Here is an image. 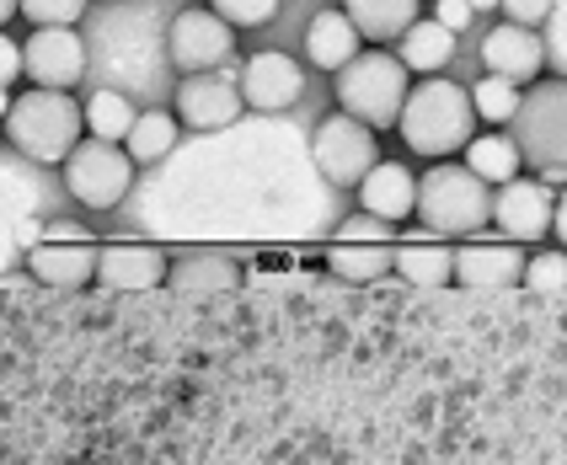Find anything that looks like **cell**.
Wrapping results in <instances>:
<instances>
[{"instance_id": "cell-1", "label": "cell", "mask_w": 567, "mask_h": 465, "mask_svg": "<svg viewBox=\"0 0 567 465\" xmlns=\"http://www.w3.org/2000/svg\"><path fill=\"white\" fill-rule=\"evenodd\" d=\"M476 107L472 92L450 75H423L417 86H408L402 96V113H396V134L412 155H429V161H444V155H461L466 140L476 134Z\"/></svg>"}, {"instance_id": "cell-2", "label": "cell", "mask_w": 567, "mask_h": 465, "mask_svg": "<svg viewBox=\"0 0 567 465\" xmlns=\"http://www.w3.org/2000/svg\"><path fill=\"white\" fill-rule=\"evenodd\" d=\"M0 128H6V145L17 155H28V161H38V166H60L70 145L86 134L75 96L49 92V86H28L22 96H11Z\"/></svg>"}, {"instance_id": "cell-3", "label": "cell", "mask_w": 567, "mask_h": 465, "mask_svg": "<svg viewBox=\"0 0 567 465\" xmlns=\"http://www.w3.org/2000/svg\"><path fill=\"white\" fill-rule=\"evenodd\" d=\"M412 86V70L396 54H385V49H359L348 64L332 70V92H338V107H343L348 118H359L364 128H396V113H402V96Z\"/></svg>"}, {"instance_id": "cell-4", "label": "cell", "mask_w": 567, "mask_h": 465, "mask_svg": "<svg viewBox=\"0 0 567 465\" xmlns=\"http://www.w3.org/2000/svg\"><path fill=\"white\" fill-rule=\"evenodd\" d=\"M412 215L423 219V230H434V236H472L493 215V187L482 183L476 172H466L461 161H434L417 177Z\"/></svg>"}, {"instance_id": "cell-5", "label": "cell", "mask_w": 567, "mask_h": 465, "mask_svg": "<svg viewBox=\"0 0 567 465\" xmlns=\"http://www.w3.org/2000/svg\"><path fill=\"white\" fill-rule=\"evenodd\" d=\"M514 145H519V161L536 166L540 183H563L567 172V86L563 75L551 81H530V92H519V107H514Z\"/></svg>"}, {"instance_id": "cell-6", "label": "cell", "mask_w": 567, "mask_h": 465, "mask_svg": "<svg viewBox=\"0 0 567 465\" xmlns=\"http://www.w3.org/2000/svg\"><path fill=\"white\" fill-rule=\"evenodd\" d=\"M60 166H64V193L81 209H92V215L118 209L128 198V187H134V161L124 155V145L96 140V134H81Z\"/></svg>"}, {"instance_id": "cell-7", "label": "cell", "mask_w": 567, "mask_h": 465, "mask_svg": "<svg viewBox=\"0 0 567 465\" xmlns=\"http://www.w3.org/2000/svg\"><path fill=\"white\" fill-rule=\"evenodd\" d=\"M375 140H380L375 128H364L359 118H348V113L321 118V124H316V134H311L316 172H321L332 187H359V177H364V172L380 161Z\"/></svg>"}, {"instance_id": "cell-8", "label": "cell", "mask_w": 567, "mask_h": 465, "mask_svg": "<svg viewBox=\"0 0 567 465\" xmlns=\"http://www.w3.org/2000/svg\"><path fill=\"white\" fill-rule=\"evenodd\" d=\"M166 54L183 75H198V70H220L230 54H236V28L225 22L215 6L193 0L188 11L172 17V32H166Z\"/></svg>"}, {"instance_id": "cell-9", "label": "cell", "mask_w": 567, "mask_h": 465, "mask_svg": "<svg viewBox=\"0 0 567 465\" xmlns=\"http://www.w3.org/2000/svg\"><path fill=\"white\" fill-rule=\"evenodd\" d=\"M551 209H557V187L540 183V177H508L493 187V225L508 241H546L551 230Z\"/></svg>"}, {"instance_id": "cell-10", "label": "cell", "mask_w": 567, "mask_h": 465, "mask_svg": "<svg viewBox=\"0 0 567 465\" xmlns=\"http://www.w3.org/2000/svg\"><path fill=\"white\" fill-rule=\"evenodd\" d=\"M22 75L49 92H75L86 75V43L75 28H32L22 43Z\"/></svg>"}, {"instance_id": "cell-11", "label": "cell", "mask_w": 567, "mask_h": 465, "mask_svg": "<svg viewBox=\"0 0 567 465\" xmlns=\"http://www.w3.org/2000/svg\"><path fill=\"white\" fill-rule=\"evenodd\" d=\"M519 268H525V247L508 236L472 230V241L450 247V283H461V289H508V283H519Z\"/></svg>"}, {"instance_id": "cell-12", "label": "cell", "mask_w": 567, "mask_h": 465, "mask_svg": "<svg viewBox=\"0 0 567 465\" xmlns=\"http://www.w3.org/2000/svg\"><path fill=\"white\" fill-rule=\"evenodd\" d=\"M241 102L252 113H289L300 96H306V70L300 60H289L284 49H262L241 64V81H236Z\"/></svg>"}, {"instance_id": "cell-13", "label": "cell", "mask_w": 567, "mask_h": 465, "mask_svg": "<svg viewBox=\"0 0 567 465\" xmlns=\"http://www.w3.org/2000/svg\"><path fill=\"white\" fill-rule=\"evenodd\" d=\"M172 113H177V124H183V128L215 134V128H230V124H236V118L247 113V102H241V92H236V81H230V75L198 70V75H188V81L177 86Z\"/></svg>"}, {"instance_id": "cell-14", "label": "cell", "mask_w": 567, "mask_h": 465, "mask_svg": "<svg viewBox=\"0 0 567 465\" xmlns=\"http://www.w3.org/2000/svg\"><path fill=\"white\" fill-rule=\"evenodd\" d=\"M482 70L498 81H514V86H530L546 70V38L536 28H519V22L493 28L482 38Z\"/></svg>"}, {"instance_id": "cell-15", "label": "cell", "mask_w": 567, "mask_h": 465, "mask_svg": "<svg viewBox=\"0 0 567 465\" xmlns=\"http://www.w3.org/2000/svg\"><path fill=\"white\" fill-rule=\"evenodd\" d=\"M161 279H166V257H161V247H145V241H107V247H96L92 283L140 294V289H156Z\"/></svg>"}, {"instance_id": "cell-16", "label": "cell", "mask_w": 567, "mask_h": 465, "mask_svg": "<svg viewBox=\"0 0 567 465\" xmlns=\"http://www.w3.org/2000/svg\"><path fill=\"white\" fill-rule=\"evenodd\" d=\"M359 204H364V215L385 219V225H402L412 219V193H417V177H412L408 161H375L364 177H359Z\"/></svg>"}, {"instance_id": "cell-17", "label": "cell", "mask_w": 567, "mask_h": 465, "mask_svg": "<svg viewBox=\"0 0 567 465\" xmlns=\"http://www.w3.org/2000/svg\"><path fill=\"white\" fill-rule=\"evenodd\" d=\"M28 273L49 289H81L96 273V247L92 241H38L28 247Z\"/></svg>"}, {"instance_id": "cell-18", "label": "cell", "mask_w": 567, "mask_h": 465, "mask_svg": "<svg viewBox=\"0 0 567 465\" xmlns=\"http://www.w3.org/2000/svg\"><path fill=\"white\" fill-rule=\"evenodd\" d=\"M455 49H461V38L450 28H440L434 17H412L402 38H396V60L408 64V70H423V75H434L444 64L455 60Z\"/></svg>"}, {"instance_id": "cell-19", "label": "cell", "mask_w": 567, "mask_h": 465, "mask_svg": "<svg viewBox=\"0 0 567 465\" xmlns=\"http://www.w3.org/2000/svg\"><path fill=\"white\" fill-rule=\"evenodd\" d=\"M166 283L183 294H220L241 283V262H230L220 251H188L177 262H166Z\"/></svg>"}, {"instance_id": "cell-20", "label": "cell", "mask_w": 567, "mask_h": 465, "mask_svg": "<svg viewBox=\"0 0 567 465\" xmlns=\"http://www.w3.org/2000/svg\"><path fill=\"white\" fill-rule=\"evenodd\" d=\"M359 49H364V38H359V28L348 22L343 11H316L311 17V28H306V60H311L316 70H338V64H348Z\"/></svg>"}, {"instance_id": "cell-21", "label": "cell", "mask_w": 567, "mask_h": 465, "mask_svg": "<svg viewBox=\"0 0 567 465\" xmlns=\"http://www.w3.org/2000/svg\"><path fill=\"white\" fill-rule=\"evenodd\" d=\"M391 273H402L417 289H440V283H450V247L434 230L429 236H408V241L391 247Z\"/></svg>"}, {"instance_id": "cell-22", "label": "cell", "mask_w": 567, "mask_h": 465, "mask_svg": "<svg viewBox=\"0 0 567 465\" xmlns=\"http://www.w3.org/2000/svg\"><path fill=\"white\" fill-rule=\"evenodd\" d=\"M466 172H476L487 187L508 183V177H519V145H514V134L508 128H476L472 140H466V161H461Z\"/></svg>"}, {"instance_id": "cell-23", "label": "cell", "mask_w": 567, "mask_h": 465, "mask_svg": "<svg viewBox=\"0 0 567 465\" xmlns=\"http://www.w3.org/2000/svg\"><path fill=\"white\" fill-rule=\"evenodd\" d=\"M338 11L359 28L364 43H396L402 28L417 17V0H343Z\"/></svg>"}, {"instance_id": "cell-24", "label": "cell", "mask_w": 567, "mask_h": 465, "mask_svg": "<svg viewBox=\"0 0 567 465\" xmlns=\"http://www.w3.org/2000/svg\"><path fill=\"white\" fill-rule=\"evenodd\" d=\"M177 134H183L177 113H161V107L134 113V124H128V134H124V155L134 161V166H151V161H161V155H172Z\"/></svg>"}, {"instance_id": "cell-25", "label": "cell", "mask_w": 567, "mask_h": 465, "mask_svg": "<svg viewBox=\"0 0 567 465\" xmlns=\"http://www.w3.org/2000/svg\"><path fill=\"white\" fill-rule=\"evenodd\" d=\"M128 124H134V102L124 92H113V86H102V92L86 96V107H81V128L96 134V140H113V145H124Z\"/></svg>"}, {"instance_id": "cell-26", "label": "cell", "mask_w": 567, "mask_h": 465, "mask_svg": "<svg viewBox=\"0 0 567 465\" xmlns=\"http://www.w3.org/2000/svg\"><path fill=\"white\" fill-rule=\"evenodd\" d=\"M327 268L348 283H380L391 273V247H364V241H332Z\"/></svg>"}, {"instance_id": "cell-27", "label": "cell", "mask_w": 567, "mask_h": 465, "mask_svg": "<svg viewBox=\"0 0 567 465\" xmlns=\"http://www.w3.org/2000/svg\"><path fill=\"white\" fill-rule=\"evenodd\" d=\"M466 92H472L476 124H487V128H504L508 118H514V107H519V86H514V81H498V75H482Z\"/></svg>"}, {"instance_id": "cell-28", "label": "cell", "mask_w": 567, "mask_h": 465, "mask_svg": "<svg viewBox=\"0 0 567 465\" xmlns=\"http://www.w3.org/2000/svg\"><path fill=\"white\" fill-rule=\"evenodd\" d=\"M519 283H525V289H536V294H546L551 306H563V294H567V251L551 247V251H536V257H525V268H519Z\"/></svg>"}, {"instance_id": "cell-29", "label": "cell", "mask_w": 567, "mask_h": 465, "mask_svg": "<svg viewBox=\"0 0 567 465\" xmlns=\"http://www.w3.org/2000/svg\"><path fill=\"white\" fill-rule=\"evenodd\" d=\"M17 17H28V28H75L86 0H17Z\"/></svg>"}, {"instance_id": "cell-30", "label": "cell", "mask_w": 567, "mask_h": 465, "mask_svg": "<svg viewBox=\"0 0 567 465\" xmlns=\"http://www.w3.org/2000/svg\"><path fill=\"white\" fill-rule=\"evenodd\" d=\"M332 241H364V247H391L396 241V225H385V219H375V215H348L338 230H332Z\"/></svg>"}, {"instance_id": "cell-31", "label": "cell", "mask_w": 567, "mask_h": 465, "mask_svg": "<svg viewBox=\"0 0 567 465\" xmlns=\"http://www.w3.org/2000/svg\"><path fill=\"white\" fill-rule=\"evenodd\" d=\"M215 11H220L230 28H268L274 17H279L284 0H209Z\"/></svg>"}, {"instance_id": "cell-32", "label": "cell", "mask_w": 567, "mask_h": 465, "mask_svg": "<svg viewBox=\"0 0 567 465\" xmlns=\"http://www.w3.org/2000/svg\"><path fill=\"white\" fill-rule=\"evenodd\" d=\"M504 6L508 22H519V28H536V22H546V11L557 6V0H498Z\"/></svg>"}, {"instance_id": "cell-33", "label": "cell", "mask_w": 567, "mask_h": 465, "mask_svg": "<svg viewBox=\"0 0 567 465\" xmlns=\"http://www.w3.org/2000/svg\"><path fill=\"white\" fill-rule=\"evenodd\" d=\"M472 17H476V11L466 6V0H434V22H440V28H450L455 38L472 28Z\"/></svg>"}, {"instance_id": "cell-34", "label": "cell", "mask_w": 567, "mask_h": 465, "mask_svg": "<svg viewBox=\"0 0 567 465\" xmlns=\"http://www.w3.org/2000/svg\"><path fill=\"white\" fill-rule=\"evenodd\" d=\"M546 38H551V43H546V64H551V70H563V64H567V38H563V6H551V11H546Z\"/></svg>"}, {"instance_id": "cell-35", "label": "cell", "mask_w": 567, "mask_h": 465, "mask_svg": "<svg viewBox=\"0 0 567 465\" xmlns=\"http://www.w3.org/2000/svg\"><path fill=\"white\" fill-rule=\"evenodd\" d=\"M17 81H22V43L0 32V86H17Z\"/></svg>"}, {"instance_id": "cell-36", "label": "cell", "mask_w": 567, "mask_h": 465, "mask_svg": "<svg viewBox=\"0 0 567 465\" xmlns=\"http://www.w3.org/2000/svg\"><path fill=\"white\" fill-rule=\"evenodd\" d=\"M38 241H96V236L75 219H49V225H38Z\"/></svg>"}, {"instance_id": "cell-37", "label": "cell", "mask_w": 567, "mask_h": 465, "mask_svg": "<svg viewBox=\"0 0 567 465\" xmlns=\"http://www.w3.org/2000/svg\"><path fill=\"white\" fill-rule=\"evenodd\" d=\"M17 22V0H0V28H11Z\"/></svg>"}, {"instance_id": "cell-38", "label": "cell", "mask_w": 567, "mask_h": 465, "mask_svg": "<svg viewBox=\"0 0 567 465\" xmlns=\"http://www.w3.org/2000/svg\"><path fill=\"white\" fill-rule=\"evenodd\" d=\"M472 11H498V0H466Z\"/></svg>"}, {"instance_id": "cell-39", "label": "cell", "mask_w": 567, "mask_h": 465, "mask_svg": "<svg viewBox=\"0 0 567 465\" xmlns=\"http://www.w3.org/2000/svg\"><path fill=\"white\" fill-rule=\"evenodd\" d=\"M6 107H11V86H0V118H6Z\"/></svg>"}, {"instance_id": "cell-40", "label": "cell", "mask_w": 567, "mask_h": 465, "mask_svg": "<svg viewBox=\"0 0 567 465\" xmlns=\"http://www.w3.org/2000/svg\"><path fill=\"white\" fill-rule=\"evenodd\" d=\"M113 6H128V0H113Z\"/></svg>"}]
</instances>
